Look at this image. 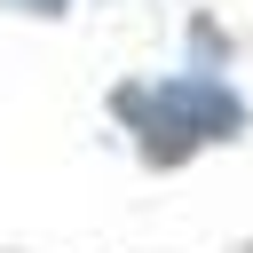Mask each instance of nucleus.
<instances>
[{"label":"nucleus","mask_w":253,"mask_h":253,"mask_svg":"<svg viewBox=\"0 0 253 253\" xmlns=\"http://www.w3.org/2000/svg\"><path fill=\"white\" fill-rule=\"evenodd\" d=\"M111 111H119V126L134 134V150H142L150 166H182L190 150L245 134V103H237V87H229V79H213V71L134 79V87H119V95H111Z\"/></svg>","instance_id":"f257e3e1"},{"label":"nucleus","mask_w":253,"mask_h":253,"mask_svg":"<svg viewBox=\"0 0 253 253\" xmlns=\"http://www.w3.org/2000/svg\"><path fill=\"white\" fill-rule=\"evenodd\" d=\"M0 8H24V16H63L71 0H0Z\"/></svg>","instance_id":"f03ea898"}]
</instances>
